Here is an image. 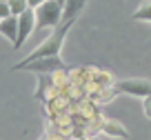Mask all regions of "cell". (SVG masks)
Listing matches in <instances>:
<instances>
[{
  "instance_id": "obj_1",
  "label": "cell",
  "mask_w": 151,
  "mask_h": 140,
  "mask_svg": "<svg viewBox=\"0 0 151 140\" xmlns=\"http://www.w3.org/2000/svg\"><path fill=\"white\" fill-rule=\"evenodd\" d=\"M71 27H73V22H60V27L53 29V31L45 38L42 45H38L31 53H27L18 65H27V62L40 60V58H49V56H60L62 45H65V38H67V33H69Z\"/></svg>"
},
{
  "instance_id": "obj_2",
  "label": "cell",
  "mask_w": 151,
  "mask_h": 140,
  "mask_svg": "<svg viewBox=\"0 0 151 140\" xmlns=\"http://www.w3.org/2000/svg\"><path fill=\"white\" fill-rule=\"evenodd\" d=\"M60 69H69L60 56L40 58V60L27 62V65H18V62H16V65L11 67V71H31V74H36V76H51V74H56V71H60Z\"/></svg>"
},
{
  "instance_id": "obj_3",
  "label": "cell",
  "mask_w": 151,
  "mask_h": 140,
  "mask_svg": "<svg viewBox=\"0 0 151 140\" xmlns=\"http://www.w3.org/2000/svg\"><path fill=\"white\" fill-rule=\"evenodd\" d=\"M62 22V5L58 0H47L36 9V29H56Z\"/></svg>"
},
{
  "instance_id": "obj_4",
  "label": "cell",
  "mask_w": 151,
  "mask_h": 140,
  "mask_svg": "<svg viewBox=\"0 0 151 140\" xmlns=\"http://www.w3.org/2000/svg\"><path fill=\"white\" fill-rule=\"evenodd\" d=\"M33 31H36V9L29 7L24 14L18 16V40H16L11 47H14V49H20Z\"/></svg>"
},
{
  "instance_id": "obj_5",
  "label": "cell",
  "mask_w": 151,
  "mask_h": 140,
  "mask_svg": "<svg viewBox=\"0 0 151 140\" xmlns=\"http://www.w3.org/2000/svg\"><path fill=\"white\" fill-rule=\"evenodd\" d=\"M85 7H87V0H67L65 7H62V22H76Z\"/></svg>"
},
{
  "instance_id": "obj_6",
  "label": "cell",
  "mask_w": 151,
  "mask_h": 140,
  "mask_svg": "<svg viewBox=\"0 0 151 140\" xmlns=\"http://www.w3.org/2000/svg\"><path fill=\"white\" fill-rule=\"evenodd\" d=\"M100 131H102L104 136H109V138H118V140H127L129 138V131L124 129L118 120H102Z\"/></svg>"
},
{
  "instance_id": "obj_7",
  "label": "cell",
  "mask_w": 151,
  "mask_h": 140,
  "mask_svg": "<svg viewBox=\"0 0 151 140\" xmlns=\"http://www.w3.org/2000/svg\"><path fill=\"white\" fill-rule=\"evenodd\" d=\"M0 36L14 45L18 40V16H9V18L0 20Z\"/></svg>"
},
{
  "instance_id": "obj_8",
  "label": "cell",
  "mask_w": 151,
  "mask_h": 140,
  "mask_svg": "<svg viewBox=\"0 0 151 140\" xmlns=\"http://www.w3.org/2000/svg\"><path fill=\"white\" fill-rule=\"evenodd\" d=\"M113 84H116V78H113L111 71H107V69H96L93 80H91L89 89H111Z\"/></svg>"
},
{
  "instance_id": "obj_9",
  "label": "cell",
  "mask_w": 151,
  "mask_h": 140,
  "mask_svg": "<svg viewBox=\"0 0 151 140\" xmlns=\"http://www.w3.org/2000/svg\"><path fill=\"white\" fill-rule=\"evenodd\" d=\"M131 20H136V22H151V0L140 2V7L131 14Z\"/></svg>"
},
{
  "instance_id": "obj_10",
  "label": "cell",
  "mask_w": 151,
  "mask_h": 140,
  "mask_svg": "<svg viewBox=\"0 0 151 140\" xmlns=\"http://www.w3.org/2000/svg\"><path fill=\"white\" fill-rule=\"evenodd\" d=\"M9 7H11V14L20 16L29 9V0H9Z\"/></svg>"
},
{
  "instance_id": "obj_11",
  "label": "cell",
  "mask_w": 151,
  "mask_h": 140,
  "mask_svg": "<svg viewBox=\"0 0 151 140\" xmlns=\"http://www.w3.org/2000/svg\"><path fill=\"white\" fill-rule=\"evenodd\" d=\"M142 113H145V118L151 120V96H147V98L142 100Z\"/></svg>"
},
{
  "instance_id": "obj_12",
  "label": "cell",
  "mask_w": 151,
  "mask_h": 140,
  "mask_svg": "<svg viewBox=\"0 0 151 140\" xmlns=\"http://www.w3.org/2000/svg\"><path fill=\"white\" fill-rule=\"evenodd\" d=\"M9 16H14V14H11L9 2H0V20H2V18H9Z\"/></svg>"
},
{
  "instance_id": "obj_13",
  "label": "cell",
  "mask_w": 151,
  "mask_h": 140,
  "mask_svg": "<svg viewBox=\"0 0 151 140\" xmlns=\"http://www.w3.org/2000/svg\"><path fill=\"white\" fill-rule=\"evenodd\" d=\"M45 2H47V0H29V7H31V9H38V7L45 5Z\"/></svg>"
},
{
  "instance_id": "obj_14",
  "label": "cell",
  "mask_w": 151,
  "mask_h": 140,
  "mask_svg": "<svg viewBox=\"0 0 151 140\" xmlns=\"http://www.w3.org/2000/svg\"><path fill=\"white\" fill-rule=\"evenodd\" d=\"M58 2H60V5H62V7H65V2H67V0H58Z\"/></svg>"
},
{
  "instance_id": "obj_15",
  "label": "cell",
  "mask_w": 151,
  "mask_h": 140,
  "mask_svg": "<svg viewBox=\"0 0 151 140\" xmlns=\"http://www.w3.org/2000/svg\"><path fill=\"white\" fill-rule=\"evenodd\" d=\"M82 140H96V138H82Z\"/></svg>"
},
{
  "instance_id": "obj_16",
  "label": "cell",
  "mask_w": 151,
  "mask_h": 140,
  "mask_svg": "<svg viewBox=\"0 0 151 140\" xmlns=\"http://www.w3.org/2000/svg\"><path fill=\"white\" fill-rule=\"evenodd\" d=\"M0 2H9V0H0Z\"/></svg>"
},
{
  "instance_id": "obj_17",
  "label": "cell",
  "mask_w": 151,
  "mask_h": 140,
  "mask_svg": "<svg viewBox=\"0 0 151 140\" xmlns=\"http://www.w3.org/2000/svg\"><path fill=\"white\" fill-rule=\"evenodd\" d=\"M69 140H78V138H69Z\"/></svg>"
}]
</instances>
